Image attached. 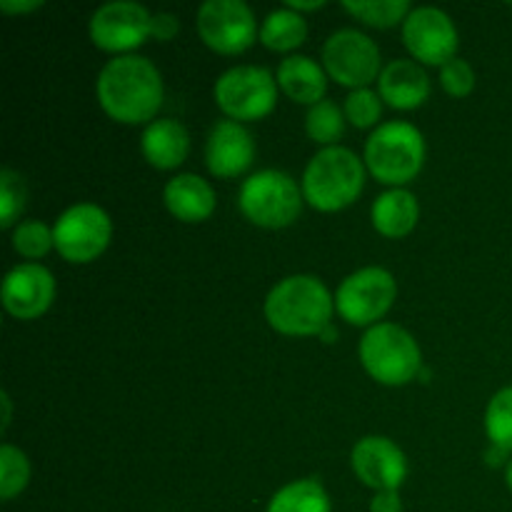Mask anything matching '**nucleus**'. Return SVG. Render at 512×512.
Returning a JSON list of instances; mask_svg holds the SVG:
<instances>
[{
	"label": "nucleus",
	"instance_id": "a878e982",
	"mask_svg": "<svg viewBox=\"0 0 512 512\" xmlns=\"http://www.w3.org/2000/svg\"><path fill=\"white\" fill-rule=\"evenodd\" d=\"M485 433L495 448L512 453V385L498 390L485 410Z\"/></svg>",
	"mask_w": 512,
	"mask_h": 512
},
{
	"label": "nucleus",
	"instance_id": "412c9836",
	"mask_svg": "<svg viewBox=\"0 0 512 512\" xmlns=\"http://www.w3.org/2000/svg\"><path fill=\"white\" fill-rule=\"evenodd\" d=\"M420 218V203L410 190L393 188L378 195L370 210L373 228L385 238H405L415 230Z\"/></svg>",
	"mask_w": 512,
	"mask_h": 512
},
{
	"label": "nucleus",
	"instance_id": "e433bc0d",
	"mask_svg": "<svg viewBox=\"0 0 512 512\" xmlns=\"http://www.w3.org/2000/svg\"><path fill=\"white\" fill-rule=\"evenodd\" d=\"M505 480H508V488L512 490V458H510V463H508V470H505Z\"/></svg>",
	"mask_w": 512,
	"mask_h": 512
},
{
	"label": "nucleus",
	"instance_id": "c85d7f7f",
	"mask_svg": "<svg viewBox=\"0 0 512 512\" xmlns=\"http://www.w3.org/2000/svg\"><path fill=\"white\" fill-rule=\"evenodd\" d=\"M343 113L345 120L350 125H355V128H373L380 120V115H383V98L375 90L358 88L345 98Z\"/></svg>",
	"mask_w": 512,
	"mask_h": 512
},
{
	"label": "nucleus",
	"instance_id": "dca6fc26",
	"mask_svg": "<svg viewBox=\"0 0 512 512\" xmlns=\"http://www.w3.org/2000/svg\"><path fill=\"white\" fill-rule=\"evenodd\" d=\"M255 140L238 120H218L205 143V163L218 178H238L253 165Z\"/></svg>",
	"mask_w": 512,
	"mask_h": 512
},
{
	"label": "nucleus",
	"instance_id": "f8f14e48",
	"mask_svg": "<svg viewBox=\"0 0 512 512\" xmlns=\"http://www.w3.org/2000/svg\"><path fill=\"white\" fill-rule=\"evenodd\" d=\"M153 13L133 0H113L100 5L90 18V40L105 53H128L150 38Z\"/></svg>",
	"mask_w": 512,
	"mask_h": 512
},
{
	"label": "nucleus",
	"instance_id": "bb28decb",
	"mask_svg": "<svg viewBox=\"0 0 512 512\" xmlns=\"http://www.w3.org/2000/svg\"><path fill=\"white\" fill-rule=\"evenodd\" d=\"M30 463L28 455L15 445L5 443L0 448V498L13 500L28 488Z\"/></svg>",
	"mask_w": 512,
	"mask_h": 512
},
{
	"label": "nucleus",
	"instance_id": "f257e3e1",
	"mask_svg": "<svg viewBox=\"0 0 512 512\" xmlns=\"http://www.w3.org/2000/svg\"><path fill=\"white\" fill-rule=\"evenodd\" d=\"M95 95L100 108L118 123L150 125L163 105V78L143 55H118L98 73Z\"/></svg>",
	"mask_w": 512,
	"mask_h": 512
},
{
	"label": "nucleus",
	"instance_id": "f3484780",
	"mask_svg": "<svg viewBox=\"0 0 512 512\" xmlns=\"http://www.w3.org/2000/svg\"><path fill=\"white\" fill-rule=\"evenodd\" d=\"M378 93L390 108L413 110L430 98V78L418 60H390L378 78Z\"/></svg>",
	"mask_w": 512,
	"mask_h": 512
},
{
	"label": "nucleus",
	"instance_id": "393cba45",
	"mask_svg": "<svg viewBox=\"0 0 512 512\" xmlns=\"http://www.w3.org/2000/svg\"><path fill=\"white\" fill-rule=\"evenodd\" d=\"M343 8L373 28H393V25L405 23L410 15L408 0H360V3L345 0Z\"/></svg>",
	"mask_w": 512,
	"mask_h": 512
},
{
	"label": "nucleus",
	"instance_id": "2eb2a0df",
	"mask_svg": "<svg viewBox=\"0 0 512 512\" xmlns=\"http://www.w3.org/2000/svg\"><path fill=\"white\" fill-rule=\"evenodd\" d=\"M55 278L40 263H20L3 280V308L18 320H35L53 305Z\"/></svg>",
	"mask_w": 512,
	"mask_h": 512
},
{
	"label": "nucleus",
	"instance_id": "72a5a7b5",
	"mask_svg": "<svg viewBox=\"0 0 512 512\" xmlns=\"http://www.w3.org/2000/svg\"><path fill=\"white\" fill-rule=\"evenodd\" d=\"M38 8H43V0H0V10L8 15L33 13Z\"/></svg>",
	"mask_w": 512,
	"mask_h": 512
},
{
	"label": "nucleus",
	"instance_id": "cd10ccee",
	"mask_svg": "<svg viewBox=\"0 0 512 512\" xmlns=\"http://www.w3.org/2000/svg\"><path fill=\"white\" fill-rule=\"evenodd\" d=\"M13 250L28 260H38L55 248L53 228H48L40 220H25L13 228Z\"/></svg>",
	"mask_w": 512,
	"mask_h": 512
},
{
	"label": "nucleus",
	"instance_id": "4be33fe9",
	"mask_svg": "<svg viewBox=\"0 0 512 512\" xmlns=\"http://www.w3.org/2000/svg\"><path fill=\"white\" fill-rule=\"evenodd\" d=\"M308 38V23L300 13L290 8H278L273 13L265 15L263 25H260V43L278 53H288V50L300 48Z\"/></svg>",
	"mask_w": 512,
	"mask_h": 512
},
{
	"label": "nucleus",
	"instance_id": "4468645a",
	"mask_svg": "<svg viewBox=\"0 0 512 512\" xmlns=\"http://www.w3.org/2000/svg\"><path fill=\"white\" fill-rule=\"evenodd\" d=\"M350 465L358 480L375 493L383 490H400L408 478V460L400 445H395L383 435H368L355 443L350 453Z\"/></svg>",
	"mask_w": 512,
	"mask_h": 512
},
{
	"label": "nucleus",
	"instance_id": "6ab92c4d",
	"mask_svg": "<svg viewBox=\"0 0 512 512\" xmlns=\"http://www.w3.org/2000/svg\"><path fill=\"white\" fill-rule=\"evenodd\" d=\"M140 150L145 160L158 170H175L185 163L190 153V135L180 120L160 118L143 130Z\"/></svg>",
	"mask_w": 512,
	"mask_h": 512
},
{
	"label": "nucleus",
	"instance_id": "ddd939ff",
	"mask_svg": "<svg viewBox=\"0 0 512 512\" xmlns=\"http://www.w3.org/2000/svg\"><path fill=\"white\" fill-rule=\"evenodd\" d=\"M403 43L415 60L425 65H440L458 58V28L445 10L423 5L410 10L403 23Z\"/></svg>",
	"mask_w": 512,
	"mask_h": 512
},
{
	"label": "nucleus",
	"instance_id": "7ed1b4c3",
	"mask_svg": "<svg viewBox=\"0 0 512 512\" xmlns=\"http://www.w3.org/2000/svg\"><path fill=\"white\" fill-rule=\"evenodd\" d=\"M365 188L363 160L343 145L320 148L303 173V198L320 213H338Z\"/></svg>",
	"mask_w": 512,
	"mask_h": 512
},
{
	"label": "nucleus",
	"instance_id": "39448f33",
	"mask_svg": "<svg viewBox=\"0 0 512 512\" xmlns=\"http://www.w3.org/2000/svg\"><path fill=\"white\" fill-rule=\"evenodd\" d=\"M360 363L365 373L380 385H408L423 368L418 343L405 328L395 323H378L360 340Z\"/></svg>",
	"mask_w": 512,
	"mask_h": 512
},
{
	"label": "nucleus",
	"instance_id": "7c9ffc66",
	"mask_svg": "<svg viewBox=\"0 0 512 512\" xmlns=\"http://www.w3.org/2000/svg\"><path fill=\"white\" fill-rule=\"evenodd\" d=\"M440 85L453 98H465L475 90V70L468 60L453 58L440 68Z\"/></svg>",
	"mask_w": 512,
	"mask_h": 512
},
{
	"label": "nucleus",
	"instance_id": "2f4dec72",
	"mask_svg": "<svg viewBox=\"0 0 512 512\" xmlns=\"http://www.w3.org/2000/svg\"><path fill=\"white\" fill-rule=\"evenodd\" d=\"M180 30V20L178 15L173 13H153V23H150V38L160 40H173Z\"/></svg>",
	"mask_w": 512,
	"mask_h": 512
},
{
	"label": "nucleus",
	"instance_id": "9d476101",
	"mask_svg": "<svg viewBox=\"0 0 512 512\" xmlns=\"http://www.w3.org/2000/svg\"><path fill=\"white\" fill-rule=\"evenodd\" d=\"M323 68L338 85L353 90L368 88L383 73L380 48L360 30H335L323 43Z\"/></svg>",
	"mask_w": 512,
	"mask_h": 512
},
{
	"label": "nucleus",
	"instance_id": "20e7f679",
	"mask_svg": "<svg viewBox=\"0 0 512 512\" xmlns=\"http://www.w3.org/2000/svg\"><path fill=\"white\" fill-rule=\"evenodd\" d=\"M425 163V138L413 123L390 120L365 143V165L373 178L383 185L403 188L423 170Z\"/></svg>",
	"mask_w": 512,
	"mask_h": 512
},
{
	"label": "nucleus",
	"instance_id": "c756f323",
	"mask_svg": "<svg viewBox=\"0 0 512 512\" xmlns=\"http://www.w3.org/2000/svg\"><path fill=\"white\" fill-rule=\"evenodd\" d=\"M25 208V185L15 170H0V228H13Z\"/></svg>",
	"mask_w": 512,
	"mask_h": 512
},
{
	"label": "nucleus",
	"instance_id": "6e6552de",
	"mask_svg": "<svg viewBox=\"0 0 512 512\" xmlns=\"http://www.w3.org/2000/svg\"><path fill=\"white\" fill-rule=\"evenodd\" d=\"M395 295H398V283L393 273L378 265L355 270L353 275L340 283L335 293V308L340 318L348 320L350 325H378V320L393 308Z\"/></svg>",
	"mask_w": 512,
	"mask_h": 512
},
{
	"label": "nucleus",
	"instance_id": "f03ea898",
	"mask_svg": "<svg viewBox=\"0 0 512 512\" xmlns=\"http://www.w3.org/2000/svg\"><path fill=\"white\" fill-rule=\"evenodd\" d=\"M265 318L280 335H323L330 328L335 298L315 275H290L265 298Z\"/></svg>",
	"mask_w": 512,
	"mask_h": 512
},
{
	"label": "nucleus",
	"instance_id": "b1692460",
	"mask_svg": "<svg viewBox=\"0 0 512 512\" xmlns=\"http://www.w3.org/2000/svg\"><path fill=\"white\" fill-rule=\"evenodd\" d=\"M305 133L313 143L330 148V145H335V140L343 138L345 113H340L333 100H320L305 115Z\"/></svg>",
	"mask_w": 512,
	"mask_h": 512
},
{
	"label": "nucleus",
	"instance_id": "5701e85b",
	"mask_svg": "<svg viewBox=\"0 0 512 512\" xmlns=\"http://www.w3.org/2000/svg\"><path fill=\"white\" fill-rule=\"evenodd\" d=\"M265 512H333V508L323 485L315 478H303L283 485Z\"/></svg>",
	"mask_w": 512,
	"mask_h": 512
},
{
	"label": "nucleus",
	"instance_id": "aec40b11",
	"mask_svg": "<svg viewBox=\"0 0 512 512\" xmlns=\"http://www.w3.org/2000/svg\"><path fill=\"white\" fill-rule=\"evenodd\" d=\"M275 80L290 100L310 105V108L325 100L323 95L328 90V73L318 60L308 58V55H288L285 60H280Z\"/></svg>",
	"mask_w": 512,
	"mask_h": 512
},
{
	"label": "nucleus",
	"instance_id": "423d86ee",
	"mask_svg": "<svg viewBox=\"0 0 512 512\" xmlns=\"http://www.w3.org/2000/svg\"><path fill=\"white\" fill-rule=\"evenodd\" d=\"M303 195L293 175L283 170H260L253 173L238 193V205L253 225L268 230L288 228L303 210Z\"/></svg>",
	"mask_w": 512,
	"mask_h": 512
},
{
	"label": "nucleus",
	"instance_id": "c9c22d12",
	"mask_svg": "<svg viewBox=\"0 0 512 512\" xmlns=\"http://www.w3.org/2000/svg\"><path fill=\"white\" fill-rule=\"evenodd\" d=\"M0 405H3V430L10 425V398L8 393H0Z\"/></svg>",
	"mask_w": 512,
	"mask_h": 512
},
{
	"label": "nucleus",
	"instance_id": "9b49d317",
	"mask_svg": "<svg viewBox=\"0 0 512 512\" xmlns=\"http://www.w3.org/2000/svg\"><path fill=\"white\" fill-rule=\"evenodd\" d=\"M200 40L220 55L245 53L258 38V20L243 0H208L195 18Z\"/></svg>",
	"mask_w": 512,
	"mask_h": 512
},
{
	"label": "nucleus",
	"instance_id": "a211bd4d",
	"mask_svg": "<svg viewBox=\"0 0 512 512\" xmlns=\"http://www.w3.org/2000/svg\"><path fill=\"white\" fill-rule=\"evenodd\" d=\"M165 208L180 223H203L215 210V190L195 173H180L168 180L163 190Z\"/></svg>",
	"mask_w": 512,
	"mask_h": 512
},
{
	"label": "nucleus",
	"instance_id": "f704fd0d",
	"mask_svg": "<svg viewBox=\"0 0 512 512\" xmlns=\"http://www.w3.org/2000/svg\"><path fill=\"white\" fill-rule=\"evenodd\" d=\"M323 5H325V0H288V3H285V8H290V10H295V13L303 15V10H318V8H323Z\"/></svg>",
	"mask_w": 512,
	"mask_h": 512
},
{
	"label": "nucleus",
	"instance_id": "0eeeda50",
	"mask_svg": "<svg viewBox=\"0 0 512 512\" xmlns=\"http://www.w3.org/2000/svg\"><path fill=\"white\" fill-rule=\"evenodd\" d=\"M215 103L230 120H260L275 108L278 80L268 68L235 65L215 80Z\"/></svg>",
	"mask_w": 512,
	"mask_h": 512
},
{
	"label": "nucleus",
	"instance_id": "473e14b6",
	"mask_svg": "<svg viewBox=\"0 0 512 512\" xmlns=\"http://www.w3.org/2000/svg\"><path fill=\"white\" fill-rule=\"evenodd\" d=\"M370 512H403V500H400L398 490L375 493V498L370 500Z\"/></svg>",
	"mask_w": 512,
	"mask_h": 512
},
{
	"label": "nucleus",
	"instance_id": "1a4fd4ad",
	"mask_svg": "<svg viewBox=\"0 0 512 512\" xmlns=\"http://www.w3.org/2000/svg\"><path fill=\"white\" fill-rule=\"evenodd\" d=\"M113 235L110 215L95 203H78L65 210L53 225V243L68 263H93L105 253Z\"/></svg>",
	"mask_w": 512,
	"mask_h": 512
}]
</instances>
